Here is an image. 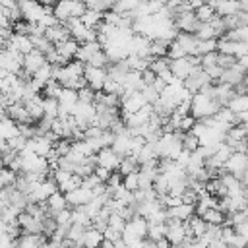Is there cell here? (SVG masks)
<instances>
[{
	"instance_id": "6da1fadb",
	"label": "cell",
	"mask_w": 248,
	"mask_h": 248,
	"mask_svg": "<svg viewBox=\"0 0 248 248\" xmlns=\"http://www.w3.org/2000/svg\"><path fill=\"white\" fill-rule=\"evenodd\" d=\"M221 108V105L211 97L207 95L205 91H200L192 97V116L196 120H205V118H211L217 114V110Z\"/></svg>"
},
{
	"instance_id": "7a4b0ae2",
	"label": "cell",
	"mask_w": 248,
	"mask_h": 248,
	"mask_svg": "<svg viewBox=\"0 0 248 248\" xmlns=\"http://www.w3.org/2000/svg\"><path fill=\"white\" fill-rule=\"evenodd\" d=\"M147 232H149V221H147L145 217H141V215H134V217L128 219V223H126V229H124V232H122V240H124L128 246H132V244L143 240V238L147 236Z\"/></svg>"
},
{
	"instance_id": "3957f363",
	"label": "cell",
	"mask_w": 248,
	"mask_h": 248,
	"mask_svg": "<svg viewBox=\"0 0 248 248\" xmlns=\"http://www.w3.org/2000/svg\"><path fill=\"white\" fill-rule=\"evenodd\" d=\"M200 66H202V58H200V56L190 54V56H184V58H176V60H172V62H170V72L174 74V78H178V79L186 81V79L194 74V70H196V68H200Z\"/></svg>"
},
{
	"instance_id": "277c9868",
	"label": "cell",
	"mask_w": 248,
	"mask_h": 248,
	"mask_svg": "<svg viewBox=\"0 0 248 248\" xmlns=\"http://www.w3.org/2000/svg\"><path fill=\"white\" fill-rule=\"evenodd\" d=\"M147 99L141 91H136V93H124L122 95V105H120V116L126 120L130 114L141 110L143 107H147Z\"/></svg>"
},
{
	"instance_id": "5b68a950",
	"label": "cell",
	"mask_w": 248,
	"mask_h": 248,
	"mask_svg": "<svg viewBox=\"0 0 248 248\" xmlns=\"http://www.w3.org/2000/svg\"><path fill=\"white\" fill-rule=\"evenodd\" d=\"M0 68L2 72L19 74L23 70V54L14 48H2L0 52Z\"/></svg>"
},
{
	"instance_id": "8992f818",
	"label": "cell",
	"mask_w": 248,
	"mask_h": 248,
	"mask_svg": "<svg viewBox=\"0 0 248 248\" xmlns=\"http://www.w3.org/2000/svg\"><path fill=\"white\" fill-rule=\"evenodd\" d=\"M56 192H58V184H56V180L52 176H48L43 182H39L35 186V190L29 194V203L31 202H35V203H46V200L52 194H56Z\"/></svg>"
},
{
	"instance_id": "52a82bcc",
	"label": "cell",
	"mask_w": 248,
	"mask_h": 248,
	"mask_svg": "<svg viewBox=\"0 0 248 248\" xmlns=\"http://www.w3.org/2000/svg\"><path fill=\"white\" fill-rule=\"evenodd\" d=\"M87 85L93 91H103L107 79H108V70L107 68H97V66H85V74H83Z\"/></svg>"
},
{
	"instance_id": "ba28073f",
	"label": "cell",
	"mask_w": 248,
	"mask_h": 248,
	"mask_svg": "<svg viewBox=\"0 0 248 248\" xmlns=\"http://www.w3.org/2000/svg\"><path fill=\"white\" fill-rule=\"evenodd\" d=\"M19 8H21V14H23V19L25 21H31V23H37L45 12H48V8H45L39 0H19ZM54 12V10H50Z\"/></svg>"
},
{
	"instance_id": "9c48e42d",
	"label": "cell",
	"mask_w": 248,
	"mask_h": 248,
	"mask_svg": "<svg viewBox=\"0 0 248 248\" xmlns=\"http://www.w3.org/2000/svg\"><path fill=\"white\" fill-rule=\"evenodd\" d=\"M217 50L223 52V54L236 56V58L240 60L242 56L248 54V43H240V41H232V39L221 37V39L217 41Z\"/></svg>"
},
{
	"instance_id": "30bf717a",
	"label": "cell",
	"mask_w": 248,
	"mask_h": 248,
	"mask_svg": "<svg viewBox=\"0 0 248 248\" xmlns=\"http://www.w3.org/2000/svg\"><path fill=\"white\" fill-rule=\"evenodd\" d=\"M200 19L196 17V12L186 10V12H178L174 16V25L178 27L180 33H196L200 27Z\"/></svg>"
},
{
	"instance_id": "8fae6325",
	"label": "cell",
	"mask_w": 248,
	"mask_h": 248,
	"mask_svg": "<svg viewBox=\"0 0 248 248\" xmlns=\"http://www.w3.org/2000/svg\"><path fill=\"white\" fill-rule=\"evenodd\" d=\"M167 238H169L170 244H184V242L190 238L186 223L169 219V221H167Z\"/></svg>"
},
{
	"instance_id": "7c38bea8",
	"label": "cell",
	"mask_w": 248,
	"mask_h": 248,
	"mask_svg": "<svg viewBox=\"0 0 248 248\" xmlns=\"http://www.w3.org/2000/svg\"><path fill=\"white\" fill-rule=\"evenodd\" d=\"M211 83H213V79L209 78V74H207L202 66H200V68H196V70H194V74L184 81V85H186L194 95H196V93H200L202 89H205V87H207V85H211Z\"/></svg>"
},
{
	"instance_id": "4fadbf2b",
	"label": "cell",
	"mask_w": 248,
	"mask_h": 248,
	"mask_svg": "<svg viewBox=\"0 0 248 248\" xmlns=\"http://www.w3.org/2000/svg\"><path fill=\"white\" fill-rule=\"evenodd\" d=\"M97 167H103V169H108V170H118L120 169V163H122V157L112 149V147H105L101 151H97Z\"/></svg>"
},
{
	"instance_id": "5bb4252c",
	"label": "cell",
	"mask_w": 248,
	"mask_h": 248,
	"mask_svg": "<svg viewBox=\"0 0 248 248\" xmlns=\"http://www.w3.org/2000/svg\"><path fill=\"white\" fill-rule=\"evenodd\" d=\"M17 225L23 231V234H43V219L27 213V211H21L19 213Z\"/></svg>"
},
{
	"instance_id": "9a60e30c",
	"label": "cell",
	"mask_w": 248,
	"mask_h": 248,
	"mask_svg": "<svg viewBox=\"0 0 248 248\" xmlns=\"http://www.w3.org/2000/svg\"><path fill=\"white\" fill-rule=\"evenodd\" d=\"M95 198V192L93 190H89V188H85L83 184L79 186V188H76V190H72L70 194H66V200H68V205L72 207V209H76V207H83V205H87L91 200Z\"/></svg>"
},
{
	"instance_id": "2e32d148",
	"label": "cell",
	"mask_w": 248,
	"mask_h": 248,
	"mask_svg": "<svg viewBox=\"0 0 248 248\" xmlns=\"http://www.w3.org/2000/svg\"><path fill=\"white\" fill-rule=\"evenodd\" d=\"M45 64H48L46 54H43V52H41V50H37V48L23 56V70H25L27 74H31V76H35V74H37Z\"/></svg>"
},
{
	"instance_id": "e0dca14e",
	"label": "cell",
	"mask_w": 248,
	"mask_h": 248,
	"mask_svg": "<svg viewBox=\"0 0 248 248\" xmlns=\"http://www.w3.org/2000/svg\"><path fill=\"white\" fill-rule=\"evenodd\" d=\"M2 48H14V50L21 52L23 56L29 54L31 50H35L33 41H31V35H19V33H14V37L10 39V43H2Z\"/></svg>"
},
{
	"instance_id": "ac0fdd59",
	"label": "cell",
	"mask_w": 248,
	"mask_h": 248,
	"mask_svg": "<svg viewBox=\"0 0 248 248\" xmlns=\"http://www.w3.org/2000/svg\"><path fill=\"white\" fill-rule=\"evenodd\" d=\"M4 114H8V116H10L12 120H16L17 124H35V120H33V116L29 114L25 103H21V101L10 105V107L4 110Z\"/></svg>"
},
{
	"instance_id": "d6986e66",
	"label": "cell",
	"mask_w": 248,
	"mask_h": 248,
	"mask_svg": "<svg viewBox=\"0 0 248 248\" xmlns=\"http://www.w3.org/2000/svg\"><path fill=\"white\" fill-rule=\"evenodd\" d=\"M246 169H248V153H236V151L231 155V159L223 167V170H227L234 176H240Z\"/></svg>"
},
{
	"instance_id": "ffe728a7",
	"label": "cell",
	"mask_w": 248,
	"mask_h": 248,
	"mask_svg": "<svg viewBox=\"0 0 248 248\" xmlns=\"http://www.w3.org/2000/svg\"><path fill=\"white\" fill-rule=\"evenodd\" d=\"M219 17H229V16H236L240 12V2L236 0H207Z\"/></svg>"
},
{
	"instance_id": "44dd1931",
	"label": "cell",
	"mask_w": 248,
	"mask_h": 248,
	"mask_svg": "<svg viewBox=\"0 0 248 248\" xmlns=\"http://www.w3.org/2000/svg\"><path fill=\"white\" fill-rule=\"evenodd\" d=\"M246 70L240 66V64H234L232 68H227V70H223V76H221V83H229V85H238V83H242L244 81V78H246Z\"/></svg>"
},
{
	"instance_id": "7402d4cb",
	"label": "cell",
	"mask_w": 248,
	"mask_h": 248,
	"mask_svg": "<svg viewBox=\"0 0 248 248\" xmlns=\"http://www.w3.org/2000/svg\"><path fill=\"white\" fill-rule=\"evenodd\" d=\"M105 242V232L99 231L97 227H87L85 229V234H83V240H81V248H101Z\"/></svg>"
},
{
	"instance_id": "603a6c76",
	"label": "cell",
	"mask_w": 248,
	"mask_h": 248,
	"mask_svg": "<svg viewBox=\"0 0 248 248\" xmlns=\"http://www.w3.org/2000/svg\"><path fill=\"white\" fill-rule=\"evenodd\" d=\"M45 35H46V39L56 46V45H60V43H64V41H68L72 35H70V29L66 27V23H56V25H52V27H48L46 31H45Z\"/></svg>"
},
{
	"instance_id": "cb8c5ba5",
	"label": "cell",
	"mask_w": 248,
	"mask_h": 248,
	"mask_svg": "<svg viewBox=\"0 0 248 248\" xmlns=\"http://www.w3.org/2000/svg\"><path fill=\"white\" fill-rule=\"evenodd\" d=\"M167 213H169V219H174V221H182V223H186V221H190V219L196 215V205L180 203V205H176V207L167 209Z\"/></svg>"
},
{
	"instance_id": "d4e9b609",
	"label": "cell",
	"mask_w": 248,
	"mask_h": 248,
	"mask_svg": "<svg viewBox=\"0 0 248 248\" xmlns=\"http://www.w3.org/2000/svg\"><path fill=\"white\" fill-rule=\"evenodd\" d=\"M16 136H19V124L16 120H12L8 114H2V122H0V138H2V141H10Z\"/></svg>"
},
{
	"instance_id": "484cf974",
	"label": "cell",
	"mask_w": 248,
	"mask_h": 248,
	"mask_svg": "<svg viewBox=\"0 0 248 248\" xmlns=\"http://www.w3.org/2000/svg\"><path fill=\"white\" fill-rule=\"evenodd\" d=\"M112 149L120 155V157H126L132 153V136L128 134V126L122 134H116L114 138V143H112Z\"/></svg>"
},
{
	"instance_id": "4316f807",
	"label": "cell",
	"mask_w": 248,
	"mask_h": 248,
	"mask_svg": "<svg viewBox=\"0 0 248 248\" xmlns=\"http://www.w3.org/2000/svg\"><path fill=\"white\" fill-rule=\"evenodd\" d=\"M99 50H103V45H101L99 41L81 43V45H79V50H78V54H76V58H74V60H79V62L87 64V62H89V58H91L93 54H97Z\"/></svg>"
},
{
	"instance_id": "83f0119b",
	"label": "cell",
	"mask_w": 248,
	"mask_h": 248,
	"mask_svg": "<svg viewBox=\"0 0 248 248\" xmlns=\"http://www.w3.org/2000/svg\"><path fill=\"white\" fill-rule=\"evenodd\" d=\"M186 227H188L190 238H202L205 234V231H207V223L200 215H194L190 221H186Z\"/></svg>"
},
{
	"instance_id": "f1b7e54d",
	"label": "cell",
	"mask_w": 248,
	"mask_h": 248,
	"mask_svg": "<svg viewBox=\"0 0 248 248\" xmlns=\"http://www.w3.org/2000/svg\"><path fill=\"white\" fill-rule=\"evenodd\" d=\"M46 240L45 234H21L17 238V248H43Z\"/></svg>"
},
{
	"instance_id": "f546056e",
	"label": "cell",
	"mask_w": 248,
	"mask_h": 248,
	"mask_svg": "<svg viewBox=\"0 0 248 248\" xmlns=\"http://www.w3.org/2000/svg\"><path fill=\"white\" fill-rule=\"evenodd\" d=\"M248 140V128L246 126H242V124H234L229 132H227V143L231 145V147H234L236 143H240V141H246Z\"/></svg>"
},
{
	"instance_id": "4dcf8cb0",
	"label": "cell",
	"mask_w": 248,
	"mask_h": 248,
	"mask_svg": "<svg viewBox=\"0 0 248 248\" xmlns=\"http://www.w3.org/2000/svg\"><path fill=\"white\" fill-rule=\"evenodd\" d=\"M176 41L180 43V46L186 50V54L190 56V54H194L196 56V52H198V43H200V39L194 35V33H178V37H176Z\"/></svg>"
},
{
	"instance_id": "1f68e13d",
	"label": "cell",
	"mask_w": 248,
	"mask_h": 248,
	"mask_svg": "<svg viewBox=\"0 0 248 248\" xmlns=\"http://www.w3.org/2000/svg\"><path fill=\"white\" fill-rule=\"evenodd\" d=\"M46 207H48V213H50V215H56L58 211L70 207V205H68V200H66V194H62L60 190H58L56 194H52V196L46 200Z\"/></svg>"
},
{
	"instance_id": "d6a6232c",
	"label": "cell",
	"mask_w": 248,
	"mask_h": 248,
	"mask_svg": "<svg viewBox=\"0 0 248 248\" xmlns=\"http://www.w3.org/2000/svg\"><path fill=\"white\" fill-rule=\"evenodd\" d=\"M79 19H81V23H83L85 27L97 31V27H99V25L103 23V19H105V14H103V12H97V10H87Z\"/></svg>"
},
{
	"instance_id": "836d02e7",
	"label": "cell",
	"mask_w": 248,
	"mask_h": 248,
	"mask_svg": "<svg viewBox=\"0 0 248 248\" xmlns=\"http://www.w3.org/2000/svg\"><path fill=\"white\" fill-rule=\"evenodd\" d=\"M56 48H58V52H60L62 56H66L68 60H74V58H76V54H78V50H79V43H78L74 37H70L68 41H64V43L56 45Z\"/></svg>"
},
{
	"instance_id": "e575fe53",
	"label": "cell",
	"mask_w": 248,
	"mask_h": 248,
	"mask_svg": "<svg viewBox=\"0 0 248 248\" xmlns=\"http://www.w3.org/2000/svg\"><path fill=\"white\" fill-rule=\"evenodd\" d=\"M203 221L205 223H209V225H225V221H227V213L225 211H221L219 207H213V209H209V211H205L203 215Z\"/></svg>"
},
{
	"instance_id": "d590c367",
	"label": "cell",
	"mask_w": 248,
	"mask_h": 248,
	"mask_svg": "<svg viewBox=\"0 0 248 248\" xmlns=\"http://www.w3.org/2000/svg\"><path fill=\"white\" fill-rule=\"evenodd\" d=\"M170 62H172V60H170L169 56H157V58H153L149 70H153L157 76H163V74L170 72Z\"/></svg>"
},
{
	"instance_id": "8d00e7d4",
	"label": "cell",
	"mask_w": 248,
	"mask_h": 248,
	"mask_svg": "<svg viewBox=\"0 0 248 248\" xmlns=\"http://www.w3.org/2000/svg\"><path fill=\"white\" fill-rule=\"evenodd\" d=\"M140 161H138V157H134V155H126V157H122V163H120V172L126 176V174H130V172H138L140 170Z\"/></svg>"
},
{
	"instance_id": "74e56055",
	"label": "cell",
	"mask_w": 248,
	"mask_h": 248,
	"mask_svg": "<svg viewBox=\"0 0 248 248\" xmlns=\"http://www.w3.org/2000/svg\"><path fill=\"white\" fill-rule=\"evenodd\" d=\"M17 176H19V172L12 170L10 167H4V169L0 170V186H2V188H12V186H16Z\"/></svg>"
},
{
	"instance_id": "f35d334b",
	"label": "cell",
	"mask_w": 248,
	"mask_h": 248,
	"mask_svg": "<svg viewBox=\"0 0 248 248\" xmlns=\"http://www.w3.org/2000/svg\"><path fill=\"white\" fill-rule=\"evenodd\" d=\"M167 236V223H149V232H147V240L157 242L161 238Z\"/></svg>"
},
{
	"instance_id": "ab89813d",
	"label": "cell",
	"mask_w": 248,
	"mask_h": 248,
	"mask_svg": "<svg viewBox=\"0 0 248 248\" xmlns=\"http://www.w3.org/2000/svg\"><path fill=\"white\" fill-rule=\"evenodd\" d=\"M234 114H240V112H248V95H234L232 101L227 105Z\"/></svg>"
},
{
	"instance_id": "60d3db41",
	"label": "cell",
	"mask_w": 248,
	"mask_h": 248,
	"mask_svg": "<svg viewBox=\"0 0 248 248\" xmlns=\"http://www.w3.org/2000/svg\"><path fill=\"white\" fill-rule=\"evenodd\" d=\"M196 17H198L202 23H207V21H211V19L217 17V12H215V8H213L209 2H205L202 8L196 10Z\"/></svg>"
},
{
	"instance_id": "b9f144b4",
	"label": "cell",
	"mask_w": 248,
	"mask_h": 248,
	"mask_svg": "<svg viewBox=\"0 0 248 248\" xmlns=\"http://www.w3.org/2000/svg\"><path fill=\"white\" fill-rule=\"evenodd\" d=\"M200 41H207V39H217V31H215V27H213V23L211 21H207V23H200V27H198V31L194 33Z\"/></svg>"
},
{
	"instance_id": "7bdbcfd3",
	"label": "cell",
	"mask_w": 248,
	"mask_h": 248,
	"mask_svg": "<svg viewBox=\"0 0 248 248\" xmlns=\"http://www.w3.org/2000/svg\"><path fill=\"white\" fill-rule=\"evenodd\" d=\"M58 112H60V101L52 99V97H45V116L54 120V118H58Z\"/></svg>"
},
{
	"instance_id": "ee69618b",
	"label": "cell",
	"mask_w": 248,
	"mask_h": 248,
	"mask_svg": "<svg viewBox=\"0 0 248 248\" xmlns=\"http://www.w3.org/2000/svg\"><path fill=\"white\" fill-rule=\"evenodd\" d=\"M182 147H184L186 151L194 153V151H198V149L202 147V141H200V138H198L194 132H186V134L182 136Z\"/></svg>"
},
{
	"instance_id": "f6af8a7d",
	"label": "cell",
	"mask_w": 248,
	"mask_h": 248,
	"mask_svg": "<svg viewBox=\"0 0 248 248\" xmlns=\"http://www.w3.org/2000/svg\"><path fill=\"white\" fill-rule=\"evenodd\" d=\"M31 41H33V46L37 50H41L43 54H48L54 48V45L46 39V35H31Z\"/></svg>"
},
{
	"instance_id": "bcb514c9",
	"label": "cell",
	"mask_w": 248,
	"mask_h": 248,
	"mask_svg": "<svg viewBox=\"0 0 248 248\" xmlns=\"http://www.w3.org/2000/svg\"><path fill=\"white\" fill-rule=\"evenodd\" d=\"M169 46L170 43L163 41V39H153L151 41V56L157 58V56H167L169 54Z\"/></svg>"
},
{
	"instance_id": "7dc6e473",
	"label": "cell",
	"mask_w": 248,
	"mask_h": 248,
	"mask_svg": "<svg viewBox=\"0 0 248 248\" xmlns=\"http://www.w3.org/2000/svg\"><path fill=\"white\" fill-rule=\"evenodd\" d=\"M217 41H219V39H207V41H200V43H198V52H196V56H203V54L215 52V50H217Z\"/></svg>"
},
{
	"instance_id": "c3c4849f",
	"label": "cell",
	"mask_w": 248,
	"mask_h": 248,
	"mask_svg": "<svg viewBox=\"0 0 248 248\" xmlns=\"http://www.w3.org/2000/svg\"><path fill=\"white\" fill-rule=\"evenodd\" d=\"M62 83H58L56 79H50L46 85H45V89H43V95L45 97H52V99H58L60 97V93H62Z\"/></svg>"
},
{
	"instance_id": "681fc988",
	"label": "cell",
	"mask_w": 248,
	"mask_h": 248,
	"mask_svg": "<svg viewBox=\"0 0 248 248\" xmlns=\"http://www.w3.org/2000/svg\"><path fill=\"white\" fill-rule=\"evenodd\" d=\"M124 188H128L130 192H138L140 190V170L138 172H130L124 176Z\"/></svg>"
},
{
	"instance_id": "f907efd6",
	"label": "cell",
	"mask_w": 248,
	"mask_h": 248,
	"mask_svg": "<svg viewBox=\"0 0 248 248\" xmlns=\"http://www.w3.org/2000/svg\"><path fill=\"white\" fill-rule=\"evenodd\" d=\"M170 60H176V58H184V56H188L186 54V50L180 46V43L178 41H172L170 43V46H169V54H167Z\"/></svg>"
},
{
	"instance_id": "816d5d0a",
	"label": "cell",
	"mask_w": 248,
	"mask_h": 248,
	"mask_svg": "<svg viewBox=\"0 0 248 248\" xmlns=\"http://www.w3.org/2000/svg\"><path fill=\"white\" fill-rule=\"evenodd\" d=\"M200 58H202V68H203V70L213 68V66H217V60H219V50L209 52V54H203V56H200Z\"/></svg>"
},
{
	"instance_id": "f5cc1de1",
	"label": "cell",
	"mask_w": 248,
	"mask_h": 248,
	"mask_svg": "<svg viewBox=\"0 0 248 248\" xmlns=\"http://www.w3.org/2000/svg\"><path fill=\"white\" fill-rule=\"evenodd\" d=\"M234 64H238V58H236V56H231V54H223V52H219L217 66H221L223 70H227V68H232Z\"/></svg>"
},
{
	"instance_id": "db71d44e",
	"label": "cell",
	"mask_w": 248,
	"mask_h": 248,
	"mask_svg": "<svg viewBox=\"0 0 248 248\" xmlns=\"http://www.w3.org/2000/svg\"><path fill=\"white\" fill-rule=\"evenodd\" d=\"M78 93H79V101H83V103H95V95H97V91H93L89 85H85V87L79 89Z\"/></svg>"
},
{
	"instance_id": "11a10c76",
	"label": "cell",
	"mask_w": 248,
	"mask_h": 248,
	"mask_svg": "<svg viewBox=\"0 0 248 248\" xmlns=\"http://www.w3.org/2000/svg\"><path fill=\"white\" fill-rule=\"evenodd\" d=\"M85 188H89V190H97V188H101L103 186V182L99 180V176L93 172V174H89V176H85L83 178V182H81Z\"/></svg>"
},
{
	"instance_id": "9f6ffc18",
	"label": "cell",
	"mask_w": 248,
	"mask_h": 248,
	"mask_svg": "<svg viewBox=\"0 0 248 248\" xmlns=\"http://www.w3.org/2000/svg\"><path fill=\"white\" fill-rule=\"evenodd\" d=\"M95 174L99 176V180H101L103 184H107V180L110 178L112 170H108V169H103V167H97V169H95Z\"/></svg>"
},
{
	"instance_id": "6f0895ef",
	"label": "cell",
	"mask_w": 248,
	"mask_h": 248,
	"mask_svg": "<svg viewBox=\"0 0 248 248\" xmlns=\"http://www.w3.org/2000/svg\"><path fill=\"white\" fill-rule=\"evenodd\" d=\"M238 180L242 182V186H244V188H248V169H246V170H244V172L238 176Z\"/></svg>"
},
{
	"instance_id": "680465c9",
	"label": "cell",
	"mask_w": 248,
	"mask_h": 248,
	"mask_svg": "<svg viewBox=\"0 0 248 248\" xmlns=\"http://www.w3.org/2000/svg\"><path fill=\"white\" fill-rule=\"evenodd\" d=\"M145 248H159L155 242H151V240H145Z\"/></svg>"
},
{
	"instance_id": "91938a15",
	"label": "cell",
	"mask_w": 248,
	"mask_h": 248,
	"mask_svg": "<svg viewBox=\"0 0 248 248\" xmlns=\"http://www.w3.org/2000/svg\"><path fill=\"white\" fill-rule=\"evenodd\" d=\"M236 2H240V4H242V2H246V0H236Z\"/></svg>"
}]
</instances>
